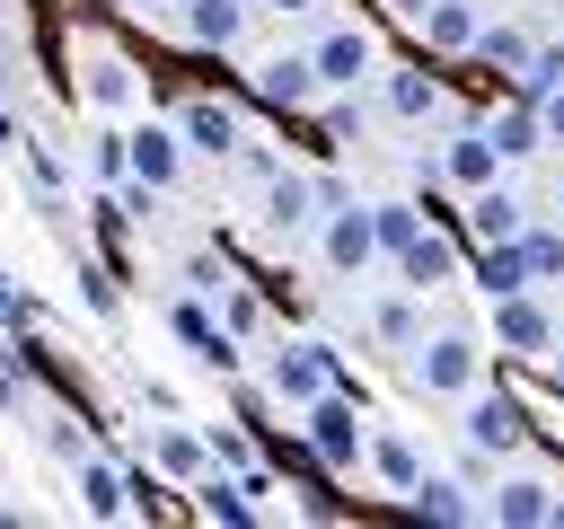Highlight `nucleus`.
I'll use <instances>...</instances> for the list:
<instances>
[{
	"label": "nucleus",
	"mask_w": 564,
	"mask_h": 529,
	"mask_svg": "<svg viewBox=\"0 0 564 529\" xmlns=\"http://www.w3.org/2000/svg\"><path fill=\"white\" fill-rule=\"evenodd\" d=\"M529 441V414H520V397L511 388H467V450H485V458H511Z\"/></svg>",
	"instance_id": "4"
},
{
	"label": "nucleus",
	"mask_w": 564,
	"mask_h": 529,
	"mask_svg": "<svg viewBox=\"0 0 564 529\" xmlns=\"http://www.w3.org/2000/svg\"><path fill=\"white\" fill-rule=\"evenodd\" d=\"M476 291H485V300H502V291H538L520 238H485V247H476Z\"/></svg>",
	"instance_id": "17"
},
{
	"label": "nucleus",
	"mask_w": 564,
	"mask_h": 529,
	"mask_svg": "<svg viewBox=\"0 0 564 529\" xmlns=\"http://www.w3.org/2000/svg\"><path fill=\"white\" fill-rule=\"evenodd\" d=\"M370 467L388 476V494H414V485H423V450H414L405 432H370Z\"/></svg>",
	"instance_id": "23"
},
{
	"label": "nucleus",
	"mask_w": 564,
	"mask_h": 529,
	"mask_svg": "<svg viewBox=\"0 0 564 529\" xmlns=\"http://www.w3.org/2000/svg\"><path fill=\"white\" fill-rule=\"evenodd\" d=\"M132 176L167 194V185L185 176V132H176V123H132Z\"/></svg>",
	"instance_id": "10"
},
{
	"label": "nucleus",
	"mask_w": 564,
	"mask_h": 529,
	"mask_svg": "<svg viewBox=\"0 0 564 529\" xmlns=\"http://www.w3.org/2000/svg\"><path fill=\"white\" fill-rule=\"evenodd\" d=\"M538 115H546V141H564V88H555V97H546Z\"/></svg>",
	"instance_id": "38"
},
{
	"label": "nucleus",
	"mask_w": 564,
	"mask_h": 529,
	"mask_svg": "<svg viewBox=\"0 0 564 529\" xmlns=\"http://www.w3.org/2000/svg\"><path fill=\"white\" fill-rule=\"evenodd\" d=\"M494 520H502V529H546V520H555V485H546V476L494 485Z\"/></svg>",
	"instance_id": "15"
},
{
	"label": "nucleus",
	"mask_w": 564,
	"mask_h": 529,
	"mask_svg": "<svg viewBox=\"0 0 564 529\" xmlns=\"http://www.w3.org/2000/svg\"><path fill=\"white\" fill-rule=\"evenodd\" d=\"M317 141H326V150H352V141H361V97H326V106H317Z\"/></svg>",
	"instance_id": "29"
},
{
	"label": "nucleus",
	"mask_w": 564,
	"mask_h": 529,
	"mask_svg": "<svg viewBox=\"0 0 564 529\" xmlns=\"http://www.w3.org/2000/svg\"><path fill=\"white\" fill-rule=\"evenodd\" d=\"M555 388H564V361H555Z\"/></svg>",
	"instance_id": "42"
},
{
	"label": "nucleus",
	"mask_w": 564,
	"mask_h": 529,
	"mask_svg": "<svg viewBox=\"0 0 564 529\" xmlns=\"http://www.w3.org/2000/svg\"><path fill=\"white\" fill-rule=\"evenodd\" d=\"M441 176H449V185H467V194H476V185H494V176H502V141H494L485 123H476V132H458V141L441 150Z\"/></svg>",
	"instance_id": "13"
},
{
	"label": "nucleus",
	"mask_w": 564,
	"mask_h": 529,
	"mask_svg": "<svg viewBox=\"0 0 564 529\" xmlns=\"http://www.w3.org/2000/svg\"><path fill=\"white\" fill-rule=\"evenodd\" d=\"M150 458H159V476H194V485H203L212 441H203V432H185V423H159V432H150Z\"/></svg>",
	"instance_id": "18"
},
{
	"label": "nucleus",
	"mask_w": 564,
	"mask_h": 529,
	"mask_svg": "<svg viewBox=\"0 0 564 529\" xmlns=\"http://www.w3.org/2000/svg\"><path fill=\"white\" fill-rule=\"evenodd\" d=\"M370 220H379V256H397L423 220H414V203H370Z\"/></svg>",
	"instance_id": "31"
},
{
	"label": "nucleus",
	"mask_w": 564,
	"mask_h": 529,
	"mask_svg": "<svg viewBox=\"0 0 564 529\" xmlns=\"http://www.w3.org/2000/svg\"><path fill=\"white\" fill-rule=\"evenodd\" d=\"M555 88H564V44H538V53H529V71L511 79V97H529V106H546Z\"/></svg>",
	"instance_id": "28"
},
{
	"label": "nucleus",
	"mask_w": 564,
	"mask_h": 529,
	"mask_svg": "<svg viewBox=\"0 0 564 529\" xmlns=\"http://www.w3.org/2000/svg\"><path fill=\"white\" fill-rule=\"evenodd\" d=\"M467 229H476V238H520V229H529V212H520V194H502V185H476V203H467Z\"/></svg>",
	"instance_id": "22"
},
{
	"label": "nucleus",
	"mask_w": 564,
	"mask_h": 529,
	"mask_svg": "<svg viewBox=\"0 0 564 529\" xmlns=\"http://www.w3.org/2000/svg\"><path fill=\"white\" fill-rule=\"evenodd\" d=\"M264 9H282V18H300V9H317V0H264Z\"/></svg>",
	"instance_id": "40"
},
{
	"label": "nucleus",
	"mask_w": 564,
	"mask_h": 529,
	"mask_svg": "<svg viewBox=\"0 0 564 529\" xmlns=\"http://www.w3.org/2000/svg\"><path fill=\"white\" fill-rule=\"evenodd\" d=\"M414 388L423 397H467V388H485V353H476V335H432V344H414Z\"/></svg>",
	"instance_id": "2"
},
{
	"label": "nucleus",
	"mask_w": 564,
	"mask_h": 529,
	"mask_svg": "<svg viewBox=\"0 0 564 529\" xmlns=\"http://www.w3.org/2000/svg\"><path fill=\"white\" fill-rule=\"evenodd\" d=\"M26 317H35V309H26V300L0 282V335H26Z\"/></svg>",
	"instance_id": "37"
},
{
	"label": "nucleus",
	"mask_w": 564,
	"mask_h": 529,
	"mask_svg": "<svg viewBox=\"0 0 564 529\" xmlns=\"http://www.w3.org/2000/svg\"><path fill=\"white\" fill-rule=\"evenodd\" d=\"M388 264H397V282H405V291L423 300V291H441V282H458V238L423 220V229H414V238H405V247H397Z\"/></svg>",
	"instance_id": "6"
},
{
	"label": "nucleus",
	"mask_w": 564,
	"mask_h": 529,
	"mask_svg": "<svg viewBox=\"0 0 564 529\" xmlns=\"http://www.w3.org/2000/svg\"><path fill=\"white\" fill-rule=\"evenodd\" d=\"M167 326H176V344H185V353H203L212 370H238V335H229L203 300H176V309H167Z\"/></svg>",
	"instance_id": "12"
},
{
	"label": "nucleus",
	"mask_w": 564,
	"mask_h": 529,
	"mask_svg": "<svg viewBox=\"0 0 564 529\" xmlns=\"http://www.w3.org/2000/svg\"><path fill=\"white\" fill-rule=\"evenodd\" d=\"M212 467H229V476H247V467H256V450H247V432H229V423H212Z\"/></svg>",
	"instance_id": "34"
},
{
	"label": "nucleus",
	"mask_w": 564,
	"mask_h": 529,
	"mask_svg": "<svg viewBox=\"0 0 564 529\" xmlns=\"http://www.w3.org/2000/svg\"><path fill=\"white\" fill-rule=\"evenodd\" d=\"M0 88H9V53H0Z\"/></svg>",
	"instance_id": "41"
},
{
	"label": "nucleus",
	"mask_w": 564,
	"mask_h": 529,
	"mask_svg": "<svg viewBox=\"0 0 564 529\" xmlns=\"http://www.w3.org/2000/svg\"><path fill=\"white\" fill-rule=\"evenodd\" d=\"M123 9H150V0H123Z\"/></svg>",
	"instance_id": "43"
},
{
	"label": "nucleus",
	"mask_w": 564,
	"mask_h": 529,
	"mask_svg": "<svg viewBox=\"0 0 564 529\" xmlns=\"http://www.w3.org/2000/svg\"><path fill=\"white\" fill-rule=\"evenodd\" d=\"M529 53H538V44H529L520 26H485V35H476V62H485V71H511V79H520Z\"/></svg>",
	"instance_id": "26"
},
{
	"label": "nucleus",
	"mask_w": 564,
	"mask_h": 529,
	"mask_svg": "<svg viewBox=\"0 0 564 529\" xmlns=\"http://www.w3.org/2000/svg\"><path fill=\"white\" fill-rule=\"evenodd\" d=\"M485 132L502 141V159H529V150H546V115H538L529 97H511V106H502V115H494Z\"/></svg>",
	"instance_id": "21"
},
{
	"label": "nucleus",
	"mask_w": 564,
	"mask_h": 529,
	"mask_svg": "<svg viewBox=\"0 0 564 529\" xmlns=\"http://www.w3.org/2000/svg\"><path fill=\"white\" fill-rule=\"evenodd\" d=\"M308 62H317V88H361L370 79V35L361 26H335V35L308 44Z\"/></svg>",
	"instance_id": "9"
},
{
	"label": "nucleus",
	"mask_w": 564,
	"mask_h": 529,
	"mask_svg": "<svg viewBox=\"0 0 564 529\" xmlns=\"http://www.w3.org/2000/svg\"><path fill=\"white\" fill-rule=\"evenodd\" d=\"M185 35H194L203 53L238 44V35H247V0H185Z\"/></svg>",
	"instance_id": "20"
},
{
	"label": "nucleus",
	"mask_w": 564,
	"mask_h": 529,
	"mask_svg": "<svg viewBox=\"0 0 564 529\" xmlns=\"http://www.w3.org/2000/svg\"><path fill=\"white\" fill-rule=\"evenodd\" d=\"M370 326H379V344H414V326H423V317H414V300H379V317H370Z\"/></svg>",
	"instance_id": "33"
},
{
	"label": "nucleus",
	"mask_w": 564,
	"mask_h": 529,
	"mask_svg": "<svg viewBox=\"0 0 564 529\" xmlns=\"http://www.w3.org/2000/svg\"><path fill=\"white\" fill-rule=\"evenodd\" d=\"M300 414H308V423H300V432H308V458H317L326 476H352V467L370 458V432H361V397H352V388H326V397H308Z\"/></svg>",
	"instance_id": "1"
},
{
	"label": "nucleus",
	"mask_w": 564,
	"mask_h": 529,
	"mask_svg": "<svg viewBox=\"0 0 564 529\" xmlns=\"http://www.w3.org/2000/svg\"><path fill=\"white\" fill-rule=\"evenodd\" d=\"M405 511H423V520H441V529L476 520V503H467V485H458V476H423V485L405 494Z\"/></svg>",
	"instance_id": "24"
},
{
	"label": "nucleus",
	"mask_w": 564,
	"mask_h": 529,
	"mask_svg": "<svg viewBox=\"0 0 564 529\" xmlns=\"http://www.w3.org/2000/svg\"><path fill=\"white\" fill-rule=\"evenodd\" d=\"M203 520H229V529H247V520H256V494H247L238 476H203Z\"/></svg>",
	"instance_id": "27"
},
{
	"label": "nucleus",
	"mask_w": 564,
	"mask_h": 529,
	"mask_svg": "<svg viewBox=\"0 0 564 529\" xmlns=\"http://www.w3.org/2000/svg\"><path fill=\"white\" fill-rule=\"evenodd\" d=\"M335 344H282V353H264V397L273 406H308V397H326L335 388Z\"/></svg>",
	"instance_id": "3"
},
{
	"label": "nucleus",
	"mask_w": 564,
	"mask_h": 529,
	"mask_svg": "<svg viewBox=\"0 0 564 529\" xmlns=\"http://www.w3.org/2000/svg\"><path fill=\"white\" fill-rule=\"evenodd\" d=\"M79 503H88V520H123L132 511V476L106 467V458H79Z\"/></svg>",
	"instance_id": "19"
},
{
	"label": "nucleus",
	"mask_w": 564,
	"mask_h": 529,
	"mask_svg": "<svg viewBox=\"0 0 564 529\" xmlns=\"http://www.w3.org/2000/svg\"><path fill=\"white\" fill-rule=\"evenodd\" d=\"M308 220H317V185L273 168V176H264V229H273V238H291V229H308Z\"/></svg>",
	"instance_id": "14"
},
{
	"label": "nucleus",
	"mask_w": 564,
	"mask_h": 529,
	"mask_svg": "<svg viewBox=\"0 0 564 529\" xmlns=\"http://www.w3.org/2000/svg\"><path fill=\"white\" fill-rule=\"evenodd\" d=\"M414 26H423V44H432V53H476V35H485L476 0H432Z\"/></svg>",
	"instance_id": "16"
},
{
	"label": "nucleus",
	"mask_w": 564,
	"mask_h": 529,
	"mask_svg": "<svg viewBox=\"0 0 564 529\" xmlns=\"http://www.w3.org/2000/svg\"><path fill=\"white\" fill-rule=\"evenodd\" d=\"M247 88H256V106H273V115H308V106H317V62H308V53H264V62L247 71Z\"/></svg>",
	"instance_id": "5"
},
{
	"label": "nucleus",
	"mask_w": 564,
	"mask_h": 529,
	"mask_svg": "<svg viewBox=\"0 0 564 529\" xmlns=\"http://www.w3.org/2000/svg\"><path fill=\"white\" fill-rule=\"evenodd\" d=\"M520 256H529V282H564V229H520Z\"/></svg>",
	"instance_id": "30"
},
{
	"label": "nucleus",
	"mask_w": 564,
	"mask_h": 529,
	"mask_svg": "<svg viewBox=\"0 0 564 529\" xmlns=\"http://www.w3.org/2000/svg\"><path fill=\"white\" fill-rule=\"evenodd\" d=\"M256 317H264V300H256V291H238V282H229V291H220V326H229V335H247V326H256Z\"/></svg>",
	"instance_id": "35"
},
{
	"label": "nucleus",
	"mask_w": 564,
	"mask_h": 529,
	"mask_svg": "<svg viewBox=\"0 0 564 529\" xmlns=\"http://www.w3.org/2000/svg\"><path fill=\"white\" fill-rule=\"evenodd\" d=\"M370 256H379V220H370V203L326 212V264H335V273H361Z\"/></svg>",
	"instance_id": "11"
},
{
	"label": "nucleus",
	"mask_w": 564,
	"mask_h": 529,
	"mask_svg": "<svg viewBox=\"0 0 564 529\" xmlns=\"http://www.w3.org/2000/svg\"><path fill=\"white\" fill-rule=\"evenodd\" d=\"M88 97L123 115V106H132V71H123V62H97V71H88Z\"/></svg>",
	"instance_id": "32"
},
{
	"label": "nucleus",
	"mask_w": 564,
	"mask_h": 529,
	"mask_svg": "<svg viewBox=\"0 0 564 529\" xmlns=\"http://www.w3.org/2000/svg\"><path fill=\"white\" fill-rule=\"evenodd\" d=\"M485 309H494V344H502V353H529V361H538V353L555 344V317L538 309V291H502V300H485Z\"/></svg>",
	"instance_id": "7"
},
{
	"label": "nucleus",
	"mask_w": 564,
	"mask_h": 529,
	"mask_svg": "<svg viewBox=\"0 0 564 529\" xmlns=\"http://www.w3.org/2000/svg\"><path fill=\"white\" fill-rule=\"evenodd\" d=\"M432 106H441V79L432 71H388V115L397 123H423Z\"/></svg>",
	"instance_id": "25"
},
{
	"label": "nucleus",
	"mask_w": 564,
	"mask_h": 529,
	"mask_svg": "<svg viewBox=\"0 0 564 529\" xmlns=\"http://www.w3.org/2000/svg\"><path fill=\"white\" fill-rule=\"evenodd\" d=\"M176 132H185V150H203V159H229L247 132H238V106H220V97H185L176 106Z\"/></svg>",
	"instance_id": "8"
},
{
	"label": "nucleus",
	"mask_w": 564,
	"mask_h": 529,
	"mask_svg": "<svg viewBox=\"0 0 564 529\" xmlns=\"http://www.w3.org/2000/svg\"><path fill=\"white\" fill-rule=\"evenodd\" d=\"M388 9H397V18H423V9H432V0H388Z\"/></svg>",
	"instance_id": "39"
},
{
	"label": "nucleus",
	"mask_w": 564,
	"mask_h": 529,
	"mask_svg": "<svg viewBox=\"0 0 564 529\" xmlns=\"http://www.w3.org/2000/svg\"><path fill=\"white\" fill-rule=\"evenodd\" d=\"M79 291H88V309H97V317H115V300H123L106 264H79Z\"/></svg>",
	"instance_id": "36"
}]
</instances>
